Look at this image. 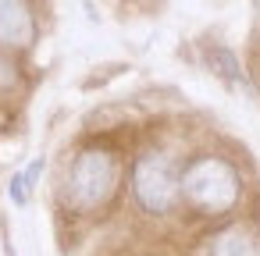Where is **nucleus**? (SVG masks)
Listing matches in <instances>:
<instances>
[{
  "label": "nucleus",
  "instance_id": "f257e3e1",
  "mask_svg": "<svg viewBox=\"0 0 260 256\" xmlns=\"http://www.w3.org/2000/svg\"><path fill=\"white\" fill-rule=\"evenodd\" d=\"M185 196L203 206V210H224L232 199H235V174L217 164V160H200L189 167L185 181H182Z\"/></svg>",
  "mask_w": 260,
  "mask_h": 256
},
{
  "label": "nucleus",
  "instance_id": "f03ea898",
  "mask_svg": "<svg viewBox=\"0 0 260 256\" xmlns=\"http://www.w3.org/2000/svg\"><path fill=\"white\" fill-rule=\"evenodd\" d=\"M114 160L107 153H82L72 167V196L79 206H96L114 189Z\"/></svg>",
  "mask_w": 260,
  "mask_h": 256
},
{
  "label": "nucleus",
  "instance_id": "7ed1b4c3",
  "mask_svg": "<svg viewBox=\"0 0 260 256\" xmlns=\"http://www.w3.org/2000/svg\"><path fill=\"white\" fill-rule=\"evenodd\" d=\"M136 192H139L143 206L157 210V213L175 203V178H171V167H168L164 157L150 153V157L139 160V167H136Z\"/></svg>",
  "mask_w": 260,
  "mask_h": 256
},
{
  "label": "nucleus",
  "instance_id": "20e7f679",
  "mask_svg": "<svg viewBox=\"0 0 260 256\" xmlns=\"http://www.w3.org/2000/svg\"><path fill=\"white\" fill-rule=\"evenodd\" d=\"M32 40V18L25 0H0V43L22 47Z\"/></svg>",
  "mask_w": 260,
  "mask_h": 256
},
{
  "label": "nucleus",
  "instance_id": "39448f33",
  "mask_svg": "<svg viewBox=\"0 0 260 256\" xmlns=\"http://www.w3.org/2000/svg\"><path fill=\"white\" fill-rule=\"evenodd\" d=\"M210 256H260V249H256V242H253L246 231L232 228V231L217 235V242H214V252H210Z\"/></svg>",
  "mask_w": 260,
  "mask_h": 256
},
{
  "label": "nucleus",
  "instance_id": "423d86ee",
  "mask_svg": "<svg viewBox=\"0 0 260 256\" xmlns=\"http://www.w3.org/2000/svg\"><path fill=\"white\" fill-rule=\"evenodd\" d=\"M4 82H11V68H8V64H0V86H4Z\"/></svg>",
  "mask_w": 260,
  "mask_h": 256
}]
</instances>
